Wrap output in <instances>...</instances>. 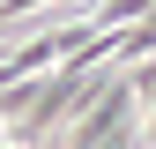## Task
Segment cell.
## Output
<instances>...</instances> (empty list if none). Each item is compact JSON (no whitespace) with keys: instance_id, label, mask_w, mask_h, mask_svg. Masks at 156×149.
Instances as JSON below:
<instances>
[{"instance_id":"cell-1","label":"cell","mask_w":156,"mask_h":149,"mask_svg":"<svg viewBox=\"0 0 156 149\" xmlns=\"http://www.w3.org/2000/svg\"><path fill=\"white\" fill-rule=\"evenodd\" d=\"M30 8H52V0H0V23H15V15H30ZM82 8H97V0H82Z\"/></svg>"}]
</instances>
